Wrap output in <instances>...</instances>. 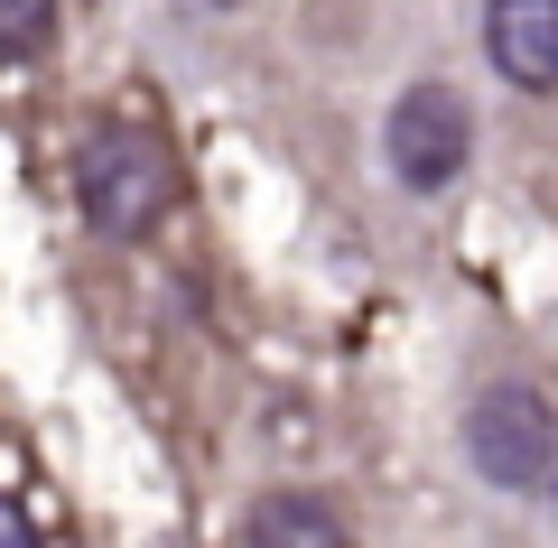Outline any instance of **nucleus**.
I'll use <instances>...</instances> for the list:
<instances>
[{
    "instance_id": "obj_1",
    "label": "nucleus",
    "mask_w": 558,
    "mask_h": 548,
    "mask_svg": "<svg viewBox=\"0 0 558 548\" xmlns=\"http://www.w3.org/2000/svg\"><path fill=\"white\" fill-rule=\"evenodd\" d=\"M186 196V168L149 121H94L75 149V215L94 242H149Z\"/></svg>"
},
{
    "instance_id": "obj_2",
    "label": "nucleus",
    "mask_w": 558,
    "mask_h": 548,
    "mask_svg": "<svg viewBox=\"0 0 558 548\" xmlns=\"http://www.w3.org/2000/svg\"><path fill=\"white\" fill-rule=\"evenodd\" d=\"M465 465L494 492H549L558 484V400L539 381H484L465 400Z\"/></svg>"
},
{
    "instance_id": "obj_3",
    "label": "nucleus",
    "mask_w": 558,
    "mask_h": 548,
    "mask_svg": "<svg viewBox=\"0 0 558 548\" xmlns=\"http://www.w3.org/2000/svg\"><path fill=\"white\" fill-rule=\"evenodd\" d=\"M381 168L400 196H447L475 168V102L457 84H410L381 112Z\"/></svg>"
},
{
    "instance_id": "obj_4",
    "label": "nucleus",
    "mask_w": 558,
    "mask_h": 548,
    "mask_svg": "<svg viewBox=\"0 0 558 548\" xmlns=\"http://www.w3.org/2000/svg\"><path fill=\"white\" fill-rule=\"evenodd\" d=\"M484 57L512 94H558V0H484Z\"/></svg>"
},
{
    "instance_id": "obj_5",
    "label": "nucleus",
    "mask_w": 558,
    "mask_h": 548,
    "mask_svg": "<svg viewBox=\"0 0 558 548\" xmlns=\"http://www.w3.org/2000/svg\"><path fill=\"white\" fill-rule=\"evenodd\" d=\"M242 548H354V529L336 521V502H326V492L279 484V492H260V502H252Z\"/></svg>"
},
{
    "instance_id": "obj_6",
    "label": "nucleus",
    "mask_w": 558,
    "mask_h": 548,
    "mask_svg": "<svg viewBox=\"0 0 558 548\" xmlns=\"http://www.w3.org/2000/svg\"><path fill=\"white\" fill-rule=\"evenodd\" d=\"M65 0H0V65H38L57 47Z\"/></svg>"
},
{
    "instance_id": "obj_7",
    "label": "nucleus",
    "mask_w": 558,
    "mask_h": 548,
    "mask_svg": "<svg viewBox=\"0 0 558 548\" xmlns=\"http://www.w3.org/2000/svg\"><path fill=\"white\" fill-rule=\"evenodd\" d=\"M0 548H38V521H28L20 492H0Z\"/></svg>"
},
{
    "instance_id": "obj_8",
    "label": "nucleus",
    "mask_w": 558,
    "mask_h": 548,
    "mask_svg": "<svg viewBox=\"0 0 558 548\" xmlns=\"http://www.w3.org/2000/svg\"><path fill=\"white\" fill-rule=\"evenodd\" d=\"M549 511H558V484H549Z\"/></svg>"
},
{
    "instance_id": "obj_9",
    "label": "nucleus",
    "mask_w": 558,
    "mask_h": 548,
    "mask_svg": "<svg viewBox=\"0 0 558 548\" xmlns=\"http://www.w3.org/2000/svg\"><path fill=\"white\" fill-rule=\"evenodd\" d=\"M215 10H223V0H215Z\"/></svg>"
}]
</instances>
